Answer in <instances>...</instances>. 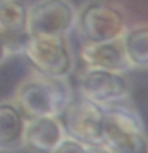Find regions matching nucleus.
<instances>
[{"label": "nucleus", "mask_w": 148, "mask_h": 153, "mask_svg": "<svg viewBox=\"0 0 148 153\" xmlns=\"http://www.w3.org/2000/svg\"><path fill=\"white\" fill-rule=\"evenodd\" d=\"M10 56H11V53H10V50L7 48V45H5V42L2 40V37H0V65H2Z\"/></svg>", "instance_id": "nucleus-14"}, {"label": "nucleus", "mask_w": 148, "mask_h": 153, "mask_svg": "<svg viewBox=\"0 0 148 153\" xmlns=\"http://www.w3.org/2000/svg\"><path fill=\"white\" fill-rule=\"evenodd\" d=\"M62 117L65 136L88 147L104 145V107L80 96L70 100Z\"/></svg>", "instance_id": "nucleus-5"}, {"label": "nucleus", "mask_w": 148, "mask_h": 153, "mask_svg": "<svg viewBox=\"0 0 148 153\" xmlns=\"http://www.w3.org/2000/svg\"><path fill=\"white\" fill-rule=\"evenodd\" d=\"M123 45L132 69H148V22L127 27L123 35Z\"/></svg>", "instance_id": "nucleus-12"}, {"label": "nucleus", "mask_w": 148, "mask_h": 153, "mask_svg": "<svg viewBox=\"0 0 148 153\" xmlns=\"http://www.w3.org/2000/svg\"><path fill=\"white\" fill-rule=\"evenodd\" d=\"M76 26V10L70 0H37L27 11L30 37H69Z\"/></svg>", "instance_id": "nucleus-4"}, {"label": "nucleus", "mask_w": 148, "mask_h": 153, "mask_svg": "<svg viewBox=\"0 0 148 153\" xmlns=\"http://www.w3.org/2000/svg\"><path fill=\"white\" fill-rule=\"evenodd\" d=\"M27 7L21 0H10L0 5V37L11 54L24 53L27 46Z\"/></svg>", "instance_id": "nucleus-8"}, {"label": "nucleus", "mask_w": 148, "mask_h": 153, "mask_svg": "<svg viewBox=\"0 0 148 153\" xmlns=\"http://www.w3.org/2000/svg\"><path fill=\"white\" fill-rule=\"evenodd\" d=\"M80 54L86 67L89 69H102L110 72H119V74H126L132 70L126 51H124L123 37L100 43L86 42L81 46Z\"/></svg>", "instance_id": "nucleus-9"}, {"label": "nucleus", "mask_w": 148, "mask_h": 153, "mask_svg": "<svg viewBox=\"0 0 148 153\" xmlns=\"http://www.w3.org/2000/svg\"><path fill=\"white\" fill-rule=\"evenodd\" d=\"M73 99L67 76H51L35 70L14 93V102L27 118L61 117Z\"/></svg>", "instance_id": "nucleus-1"}, {"label": "nucleus", "mask_w": 148, "mask_h": 153, "mask_svg": "<svg viewBox=\"0 0 148 153\" xmlns=\"http://www.w3.org/2000/svg\"><path fill=\"white\" fill-rule=\"evenodd\" d=\"M88 152H89L88 145H84V143L75 140V139L65 136L61 140L59 145H57L54 150H51L50 153H88Z\"/></svg>", "instance_id": "nucleus-13"}, {"label": "nucleus", "mask_w": 148, "mask_h": 153, "mask_svg": "<svg viewBox=\"0 0 148 153\" xmlns=\"http://www.w3.org/2000/svg\"><path fill=\"white\" fill-rule=\"evenodd\" d=\"M88 153H110V152H108V148H105L104 145H99V147H89Z\"/></svg>", "instance_id": "nucleus-15"}, {"label": "nucleus", "mask_w": 148, "mask_h": 153, "mask_svg": "<svg viewBox=\"0 0 148 153\" xmlns=\"http://www.w3.org/2000/svg\"><path fill=\"white\" fill-rule=\"evenodd\" d=\"M24 53L38 72L51 76H69L75 65L67 37H30Z\"/></svg>", "instance_id": "nucleus-6"}, {"label": "nucleus", "mask_w": 148, "mask_h": 153, "mask_svg": "<svg viewBox=\"0 0 148 153\" xmlns=\"http://www.w3.org/2000/svg\"><path fill=\"white\" fill-rule=\"evenodd\" d=\"M26 124L27 117L14 100L0 102V152L14 153L27 145Z\"/></svg>", "instance_id": "nucleus-10"}, {"label": "nucleus", "mask_w": 148, "mask_h": 153, "mask_svg": "<svg viewBox=\"0 0 148 153\" xmlns=\"http://www.w3.org/2000/svg\"><path fill=\"white\" fill-rule=\"evenodd\" d=\"M65 137V129L59 117L27 118L26 143L37 150L51 152Z\"/></svg>", "instance_id": "nucleus-11"}, {"label": "nucleus", "mask_w": 148, "mask_h": 153, "mask_svg": "<svg viewBox=\"0 0 148 153\" xmlns=\"http://www.w3.org/2000/svg\"><path fill=\"white\" fill-rule=\"evenodd\" d=\"M104 147L110 153H148L142 118L123 102L104 108Z\"/></svg>", "instance_id": "nucleus-2"}, {"label": "nucleus", "mask_w": 148, "mask_h": 153, "mask_svg": "<svg viewBox=\"0 0 148 153\" xmlns=\"http://www.w3.org/2000/svg\"><path fill=\"white\" fill-rule=\"evenodd\" d=\"M80 94L105 108L124 102L131 94V83L126 74L86 67L80 78Z\"/></svg>", "instance_id": "nucleus-7"}, {"label": "nucleus", "mask_w": 148, "mask_h": 153, "mask_svg": "<svg viewBox=\"0 0 148 153\" xmlns=\"http://www.w3.org/2000/svg\"><path fill=\"white\" fill-rule=\"evenodd\" d=\"M7 2H10V0H0V5H3V3H7Z\"/></svg>", "instance_id": "nucleus-16"}, {"label": "nucleus", "mask_w": 148, "mask_h": 153, "mask_svg": "<svg viewBox=\"0 0 148 153\" xmlns=\"http://www.w3.org/2000/svg\"><path fill=\"white\" fill-rule=\"evenodd\" d=\"M76 29L86 42L100 43L116 40L127 29L124 14L104 0H89L76 11Z\"/></svg>", "instance_id": "nucleus-3"}]
</instances>
